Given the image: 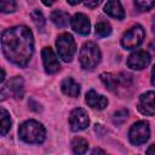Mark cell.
<instances>
[{
    "label": "cell",
    "mask_w": 155,
    "mask_h": 155,
    "mask_svg": "<svg viewBox=\"0 0 155 155\" xmlns=\"http://www.w3.org/2000/svg\"><path fill=\"white\" fill-rule=\"evenodd\" d=\"M1 47L5 57L18 67H25L34 52L31 30L25 25H15L2 31Z\"/></svg>",
    "instance_id": "6da1fadb"
},
{
    "label": "cell",
    "mask_w": 155,
    "mask_h": 155,
    "mask_svg": "<svg viewBox=\"0 0 155 155\" xmlns=\"http://www.w3.org/2000/svg\"><path fill=\"white\" fill-rule=\"evenodd\" d=\"M18 134H19V138L25 143L40 144L45 140L46 131L40 122L35 120H28L19 126Z\"/></svg>",
    "instance_id": "7a4b0ae2"
},
{
    "label": "cell",
    "mask_w": 155,
    "mask_h": 155,
    "mask_svg": "<svg viewBox=\"0 0 155 155\" xmlns=\"http://www.w3.org/2000/svg\"><path fill=\"white\" fill-rule=\"evenodd\" d=\"M79 59L81 63V67L86 70H92L97 67V64L101 61V51L99 47L92 42H85L80 50L79 53Z\"/></svg>",
    "instance_id": "3957f363"
},
{
    "label": "cell",
    "mask_w": 155,
    "mask_h": 155,
    "mask_svg": "<svg viewBox=\"0 0 155 155\" xmlns=\"http://www.w3.org/2000/svg\"><path fill=\"white\" fill-rule=\"evenodd\" d=\"M57 52L59 58H62L64 62H70L74 58V54L76 52V45L75 40L69 33H63L57 38L56 41Z\"/></svg>",
    "instance_id": "277c9868"
},
{
    "label": "cell",
    "mask_w": 155,
    "mask_h": 155,
    "mask_svg": "<svg viewBox=\"0 0 155 155\" xmlns=\"http://www.w3.org/2000/svg\"><path fill=\"white\" fill-rule=\"evenodd\" d=\"M144 36H145V31L143 27L140 24H136L124 34L121 39V45L126 50L136 48L142 44Z\"/></svg>",
    "instance_id": "5b68a950"
},
{
    "label": "cell",
    "mask_w": 155,
    "mask_h": 155,
    "mask_svg": "<svg viewBox=\"0 0 155 155\" xmlns=\"http://www.w3.org/2000/svg\"><path fill=\"white\" fill-rule=\"evenodd\" d=\"M150 136V128L149 124L147 121H137L134 122L128 132V139L133 145H140L144 144Z\"/></svg>",
    "instance_id": "8992f818"
},
{
    "label": "cell",
    "mask_w": 155,
    "mask_h": 155,
    "mask_svg": "<svg viewBox=\"0 0 155 155\" xmlns=\"http://www.w3.org/2000/svg\"><path fill=\"white\" fill-rule=\"evenodd\" d=\"M69 125L73 131H81L87 128L90 125V119L86 110L82 108L73 109L69 116Z\"/></svg>",
    "instance_id": "52a82bcc"
},
{
    "label": "cell",
    "mask_w": 155,
    "mask_h": 155,
    "mask_svg": "<svg viewBox=\"0 0 155 155\" xmlns=\"http://www.w3.org/2000/svg\"><path fill=\"white\" fill-rule=\"evenodd\" d=\"M23 93H24L23 80L19 76H15L1 88V99H5L6 96H12L15 98H22Z\"/></svg>",
    "instance_id": "ba28073f"
},
{
    "label": "cell",
    "mask_w": 155,
    "mask_h": 155,
    "mask_svg": "<svg viewBox=\"0 0 155 155\" xmlns=\"http://www.w3.org/2000/svg\"><path fill=\"white\" fill-rule=\"evenodd\" d=\"M41 58H42L45 71L47 74H54V73H57L59 70V68H61L59 61H58L57 56L54 54V52H53V50L51 47H44L42 48Z\"/></svg>",
    "instance_id": "9c48e42d"
},
{
    "label": "cell",
    "mask_w": 155,
    "mask_h": 155,
    "mask_svg": "<svg viewBox=\"0 0 155 155\" xmlns=\"http://www.w3.org/2000/svg\"><path fill=\"white\" fill-rule=\"evenodd\" d=\"M149 63H150V56L147 51H143V50L131 53L127 59L128 68L134 69V70H142V69L147 68L149 65Z\"/></svg>",
    "instance_id": "30bf717a"
},
{
    "label": "cell",
    "mask_w": 155,
    "mask_h": 155,
    "mask_svg": "<svg viewBox=\"0 0 155 155\" xmlns=\"http://www.w3.org/2000/svg\"><path fill=\"white\" fill-rule=\"evenodd\" d=\"M138 110L143 115H155V91H148L139 97Z\"/></svg>",
    "instance_id": "8fae6325"
},
{
    "label": "cell",
    "mask_w": 155,
    "mask_h": 155,
    "mask_svg": "<svg viewBox=\"0 0 155 155\" xmlns=\"http://www.w3.org/2000/svg\"><path fill=\"white\" fill-rule=\"evenodd\" d=\"M70 25L74 31H76L80 35H87L90 34L91 23L87 16L84 13H75L70 19Z\"/></svg>",
    "instance_id": "7c38bea8"
},
{
    "label": "cell",
    "mask_w": 155,
    "mask_h": 155,
    "mask_svg": "<svg viewBox=\"0 0 155 155\" xmlns=\"http://www.w3.org/2000/svg\"><path fill=\"white\" fill-rule=\"evenodd\" d=\"M86 103L93 108V109H97V110H103L107 105H108V99L107 97L102 96V94H98L96 91L93 90H90L87 93H86Z\"/></svg>",
    "instance_id": "4fadbf2b"
},
{
    "label": "cell",
    "mask_w": 155,
    "mask_h": 155,
    "mask_svg": "<svg viewBox=\"0 0 155 155\" xmlns=\"http://www.w3.org/2000/svg\"><path fill=\"white\" fill-rule=\"evenodd\" d=\"M104 12L116 19H124L126 16L124 7L120 4V0H108L107 5L104 6Z\"/></svg>",
    "instance_id": "5bb4252c"
},
{
    "label": "cell",
    "mask_w": 155,
    "mask_h": 155,
    "mask_svg": "<svg viewBox=\"0 0 155 155\" xmlns=\"http://www.w3.org/2000/svg\"><path fill=\"white\" fill-rule=\"evenodd\" d=\"M61 88L64 94L73 97V98L78 97L80 93V85L71 78H65L61 84Z\"/></svg>",
    "instance_id": "9a60e30c"
},
{
    "label": "cell",
    "mask_w": 155,
    "mask_h": 155,
    "mask_svg": "<svg viewBox=\"0 0 155 155\" xmlns=\"http://www.w3.org/2000/svg\"><path fill=\"white\" fill-rule=\"evenodd\" d=\"M52 23L58 28H65L70 22V16L68 12L64 11H53L51 13Z\"/></svg>",
    "instance_id": "2e32d148"
},
{
    "label": "cell",
    "mask_w": 155,
    "mask_h": 155,
    "mask_svg": "<svg viewBox=\"0 0 155 155\" xmlns=\"http://www.w3.org/2000/svg\"><path fill=\"white\" fill-rule=\"evenodd\" d=\"M99 78L109 91H116L119 81H120V78L117 75H114L111 73H103L99 75Z\"/></svg>",
    "instance_id": "e0dca14e"
},
{
    "label": "cell",
    "mask_w": 155,
    "mask_h": 155,
    "mask_svg": "<svg viewBox=\"0 0 155 155\" xmlns=\"http://www.w3.org/2000/svg\"><path fill=\"white\" fill-rule=\"evenodd\" d=\"M87 148H88L87 140L81 137H76L71 140V149L75 154H85Z\"/></svg>",
    "instance_id": "ac0fdd59"
},
{
    "label": "cell",
    "mask_w": 155,
    "mask_h": 155,
    "mask_svg": "<svg viewBox=\"0 0 155 155\" xmlns=\"http://www.w3.org/2000/svg\"><path fill=\"white\" fill-rule=\"evenodd\" d=\"M0 121H1V136H5L10 131L12 122H11L10 114L4 108H1L0 110Z\"/></svg>",
    "instance_id": "d6986e66"
},
{
    "label": "cell",
    "mask_w": 155,
    "mask_h": 155,
    "mask_svg": "<svg viewBox=\"0 0 155 155\" xmlns=\"http://www.w3.org/2000/svg\"><path fill=\"white\" fill-rule=\"evenodd\" d=\"M96 35L99 38H105L111 33V27L107 22H98L96 24Z\"/></svg>",
    "instance_id": "ffe728a7"
},
{
    "label": "cell",
    "mask_w": 155,
    "mask_h": 155,
    "mask_svg": "<svg viewBox=\"0 0 155 155\" xmlns=\"http://www.w3.org/2000/svg\"><path fill=\"white\" fill-rule=\"evenodd\" d=\"M30 17H31L34 24H35L39 29H42V28H44V25H45V17H44V15H42L41 11L34 10V11L30 13Z\"/></svg>",
    "instance_id": "44dd1931"
},
{
    "label": "cell",
    "mask_w": 155,
    "mask_h": 155,
    "mask_svg": "<svg viewBox=\"0 0 155 155\" xmlns=\"http://www.w3.org/2000/svg\"><path fill=\"white\" fill-rule=\"evenodd\" d=\"M127 116H128V111L126 109H121V110H117L114 116H113V122L115 125H122L126 120H127Z\"/></svg>",
    "instance_id": "7402d4cb"
},
{
    "label": "cell",
    "mask_w": 155,
    "mask_h": 155,
    "mask_svg": "<svg viewBox=\"0 0 155 155\" xmlns=\"http://www.w3.org/2000/svg\"><path fill=\"white\" fill-rule=\"evenodd\" d=\"M1 4V12L4 13H11L16 10V1L15 0H0Z\"/></svg>",
    "instance_id": "603a6c76"
},
{
    "label": "cell",
    "mask_w": 155,
    "mask_h": 155,
    "mask_svg": "<svg viewBox=\"0 0 155 155\" xmlns=\"http://www.w3.org/2000/svg\"><path fill=\"white\" fill-rule=\"evenodd\" d=\"M134 5L140 11H148L155 5V0H134Z\"/></svg>",
    "instance_id": "cb8c5ba5"
},
{
    "label": "cell",
    "mask_w": 155,
    "mask_h": 155,
    "mask_svg": "<svg viewBox=\"0 0 155 155\" xmlns=\"http://www.w3.org/2000/svg\"><path fill=\"white\" fill-rule=\"evenodd\" d=\"M101 2H102V0H84V5L90 8L97 7L98 5H101Z\"/></svg>",
    "instance_id": "d4e9b609"
},
{
    "label": "cell",
    "mask_w": 155,
    "mask_h": 155,
    "mask_svg": "<svg viewBox=\"0 0 155 155\" xmlns=\"http://www.w3.org/2000/svg\"><path fill=\"white\" fill-rule=\"evenodd\" d=\"M147 154H155V144L150 145V147L147 149Z\"/></svg>",
    "instance_id": "484cf974"
},
{
    "label": "cell",
    "mask_w": 155,
    "mask_h": 155,
    "mask_svg": "<svg viewBox=\"0 0 155 155\" xmlns=\"http://www.w3.org/2000/svg\"><path fill=\"white\" fill-rule=\"evenodd\" d=\"M151 84L155 86V65L153 67V70H151Z\"/></svg>",
    "instance_id": "4316f807"
},
{
    "label": "cell",
    "mask_w": 155,
    "mask_h": 155,
    "mask_svg": "<svg viewBox=\"0 0 155 155\" xmlns=\"http://www.w3.org/2000/svg\"><path fill=\"white\" fill-rule=\"evenodd\" d=\"M41 1H42L44 5H46V6H51L56 0H41Z\"/></svg>",
    "instance_id": "83f0119b"
},
{
    "label": "cell",
    "mask_w": 155,
    "mask_h": 155,
    "mask_svg": "<svg viewBox=\"0 0 155 155\" xmlns=\"http://www.w3.org/2000/svg\"><path fill=\"white\" fill-rule=\"evenodd\" d=\"M82 0H68V2L70 4V5H76V4H80Z\"/></svg>",
    "instance_id": "f1b7e54d"
},
{
    "label": "cell",
    "mask_w": 155,
    "mask_h": 155,
    "mask_svg": "<svg viewBox=\"0 0 155 155\" xmlns=\"http://www.w3.org/2000/svg\"><path fill=\"white\" fill-rule=\"evenodd\" d=\"M97 153H101V154H105V151H104V150H101V149H94V150H92V154H97Z\"/></svg>",
    "instance_id": "f546056e"
},
{
    "label": "cell",
    "mask_w": 155,
    "mask_h": 155,
    "mask_svg": "<svg viewBox=\"0 0 155 155\" xmlns=\"http://www.w3.org/2000/svg\"><path fill=\"white\" fill-rule=\"evenodd\" d=\"M149 47L153 50V51H155V40H153L151 42H150V45H149Z\"/></svg>",
    "instance_id": "4dcf8cb0"
},
{
    "label": "cell",
    "mask_w": 155,
    "mask_h": 155,
    "mask_svg": "<svg viewBox=\"0 0 155 155\" xmlns=\"http://www.w3.org/2000/svg\"><path fill=\"white\" fill-rule=\"evenodd\" d=\"M4 79H5V71H4V69H1V78H0V81L2 82Z\"/></svg>",
    "instance_id": "1f68e13d"
}]
</instances>
